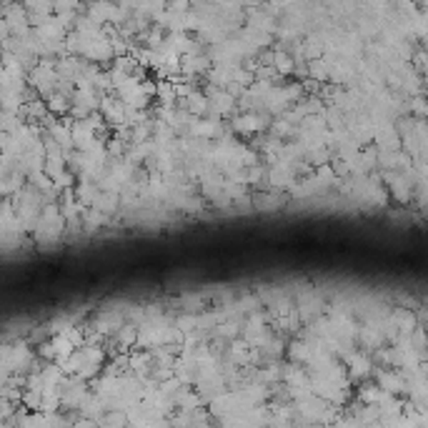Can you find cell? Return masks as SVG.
Listing matches in <instances>:
<instances>
[{
    "label": "cell",
    "mask_w": 428,
    "mask_h": 428,
    "mask_svg": "<svg viewBox=\"0 0 428 428\" xmlns=\"http://www.w3.org/2000/svg\"><path fill=\"white\" fill-rule=\"evenodd\" d=\"M125 418H123V414H120V411H118V414H113V416H108V418H105V423H123Z\"/></svg>",
    "instance_id": "2"
},
{
    "label": "cell",
    "mask_w": 428,
    "mask_h": 428,
    "mask_svg": "<svg viewBox=\"0 0 428 428\" xmlns=\"http://www.w3.org/2000/svg\"><path fill=\"white\" fill-rule=\"evenodd\" d=\"M168 3H171V0H168Z\"/></svg>",
    "instance_id": "3"
},
{
    "label": "cell",
    "mask_w": 428,
    "mask_h": 428,
    "mask_svg": "<svg viewBox=\"0 0 428 428\" xmlns=\"http://www.w3.org/2000/svg\"><path fill=\"white\" fill-rule=\"evenodd\" d=\"M288 356L293 361H311L313 351H311V345L306 343V341H293V343H290Z\"/></svg>",
    "instance_id": "1"
}]
</instances>
